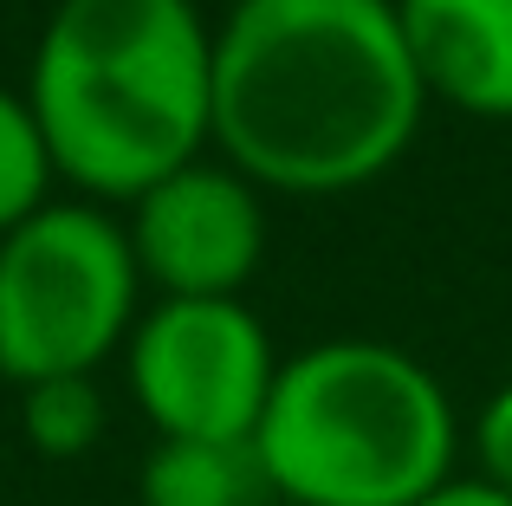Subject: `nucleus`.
Masks as SVG:
<instances>
[{
  "label": "nucleus",
  "mask_w": 512,
  "mask_h": 506,
  "mask_svg": "<svg viewBox=\"0 0 512 506\" xmlns=\"http://www.w3.org/2000/svg\"><path fill=\"white\" fill-rule=\"evenodd\" d=\"M46 182H52V150L39 137L33 104L0 85V234H13L26 215L46 208Z\"/></svg>",
  "instance_id": "10"
},
{
  "label": "nucleus",
  "mask_w": 512,
  "mask_h": 506,
  "mask_svg": "<svg viewBox=\"0 0 512 506\" xmlns=\"http://www.w3.org/2000/svg\"><path fill=\"white\" fill-rule=\"evenodd\" d=\"M130 253L163 299H240L266 253L260 195L227 163H188L130 202Z\"/></svg>",
  "instance_id": "6"
},
{
  "label": "nucleus",
  "mask_w": 512,
  "mask_h": 506,
  "mask_svg": "<svg viewBox=\"0 0 512 506\" xmlns=\"http://www.w3.org/2000/svg\"><path fill=\"white\" fill-rule=\"evenodd\" d=\"M415 506H512V494H500V487L480 481V474H448L435 494L415 500Z\"/></svg>",
  "instance_id": "12"
},
{
  "label": "nucleus",
  "mask_w": 512,
  "mask_h": 506,
  "mask_svg": "<svg viewBox=\"0 0 512 506\" xmlns=\"http://www.w3.org/2000/svg\"><path fill=\"white\" fill-rule=\"evenodd\" d=\"M143 506H279L253 442H182L156 435L137 474Z\"/></svg>",
  "instance_id": "8"
},
{
  "label": "nucleus",
  "mask_w": 512,
  "mask_h": 506,
  "mask_svg": "<svg viewBox=\"0 0 512 506\" xmlns=\"http://www.w3.org/2000/svg\"><path fill=\"white\" fill-rule=\"evenodd\" d=\"M422 104L396 0H234L214 33L208 137L253 189H363L402 163Z\"/></svg>",
  "instance_id": "1"
},
{
  "label": "nucleus",
  "mask_w": 512,
  "mask_h": 506,
  "mask_svg": "<svg viewBox=\"0 0 512 506\" xmlns=\"http://www.w3.org/2000/svg\"><path fill=\"white\" fill-rule=\"evenodd\" d=\"M124 370L156 435L253 442L279 357L240 299H163L130 325Z\"/></svg>",
  "instance_id": "5"
},
{
  "label": "nucleus",
  "mask_w": 512,
  "mask_h": 506,
  "mask_svg": "<svg viewBox=\"0 0 512 506\" xmlns=\"http://www.w3.org/2000/svg\"><path fill=\"white\" fill-rule=\"evenodd\" d=\"M454 442L441 377L376 338L286 357L253 429L279 506H415L454 474Z\"/></svg>",
  "instance_id": "3"
},
{
  "label": "nucleus",
  "mask_w": 512,
  "mask_h": 506,
  "mask_svg": "<svg viewBox=\"0 0 512 506\" xmlns=\"http://www.w3.org/2000/svg\"><path fill=\"white\" fill-rule=\"evenodd\" d=\"M26 104L52 169L104 202H137L201 163L214 124V33L195 0H59Z\"/></svg>",
  "instance_id": "2"
},
{
  "label": "nucleus",
  "mask_w": 512,
  "mask_h": 506,
  "mask_svg": "<svg viewBox=\"0 0 512 506\" xmlns=\"http://www.w3.org/2000/svg\"><path fill=\"white\" fill-rule=\"evenodd\" d=\"M474 461H480V481H493L500 494H512V383L487 396L474 422Z\"/></svg>",
  "instance_id": "11"
},
{
  "label": "nucleus",
  "mask_w": 512,
  "mask_h": 506,
  "mask_svg": "<svg viewBox=\"0 0 512 506\" xmlns=\"http://www.w3.org/2000/svg\"><path fill=\"white\" fill-rule=\"evenodd\" d=\"M20 429L46 461H78L104 435V390L98 377H46L20 390Z\"/></svg>",
  "instance_id": "9"
},
{
  "label": "nucleus",
  "mask_w": 512,
  "mask_h": 506,
  "mask_svg": "<svg viewBox=\"0 0 512 506\" xmlns=\"http://www.w3.org/2000/svg\"><path fill=\"white\" fill-rule=\"evenodd\" d=\"M428 98L467 117H512V0H396Z\"/></svg>",
  "instance_id": "7"
},
{
  "label": "nucleus",
  "mask_w": 512,
  "mask_h": 506,
  "mask_svg": "<svg viewBox=\"0 0 512 506\" xmlns=\"http://www.w3.org/2000/svg\"><path fill=\"white\" fill-rule=\"evenodd\" d=\"M137 253L124 221L85 202H46L0 234V377H91L137 325Z\"/></svg>",
  "instance_id": "4"
}]
</instances>
